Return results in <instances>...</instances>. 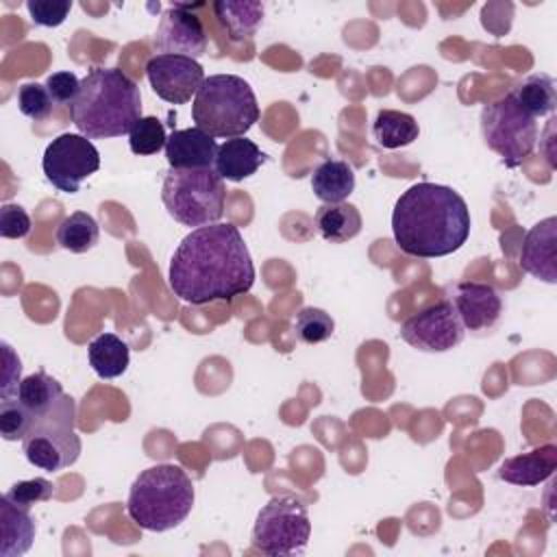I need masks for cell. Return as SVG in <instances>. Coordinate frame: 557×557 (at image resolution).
<instances>
[{
	"label": "cell",
	"mask_w": 557,
	"mask_h": 557,
	"mask_svg": "<svg viewBox=\"0 0 557 557\" xmlns=\"http://www.w3.org/2000/svg\"><path fill=\"white\" fill-rule=\"evenodd\" d=\"M168 281L174 296L189 305L233 300L250 292L255 265L239 228L231 222L194 228L176 246Z\"/></svg>",
	"instance_id": "cell-1"
},
{
	"label": "cell",
	"mask_w": 557,
	"mask_h": 557,
	"mask_svg": "<svg viewBox=\"0 0 557 557\" xmlns=\"http://www.w3.org/2000/svg\"><path fill=\"white\" fill-rule=\"evenodd\" d=\"M394 242L405 255L435 259L459 250L470 235V209L446 185L416 183L394 205Z\"/></svg>",
	"instance_id": "cell-2"
},
{
	"label": "cell",
	"mask_w": 557,
	"mask_h": 557,
	"mask_svg": "<svg viewBox=\"0 0 557 557\" xmlns=\"http://www.w3.org/2000/svg\"><path fill=\"white\" fill-rule=\"evenodd\" d=\"M70 117L87 139L126 135L141 117L139 87L117 67H91L70 104Z\"/></svg>",
	"instance_id": "cell-3"
},
{
	"label": "cell",
	"mask_w": 557,
	"mask_h": 557,
	"mask_svg": "<svg viewBox=\"0 0 557 557\" xmlns=\"http://www.w3.org/2000/svg\"><path fill=\"white\" fill-rule=\"evenodd\" d=\"M194 483L181 466L157 463L133 481L126 513L146 531H170L178 527L194 507Z\"/></svg>",
	"instance_id": "cell-4"
},
{
	"label": "cell",
	"mask_w": 557,
	"mask_h": 557,
	"mask_svg": "<svg viewBox=\"0 0 557 557\" xmlns=\"http://www.w3.org/2000/svg\"><path fill=\"white\" fill-rule=\"evenodd\" d=\"M191 117L211 137H244L259 120L252 87L235 74H213L202 81L191 102Z\"/></svg>",
	"instance_id": "cell-5"
},
{
	"label": "cell",
	"mask_w": 557,
	"mask_h": 557,
	"mask_svg": "<svg viewBox=\"0 0 557 557\" xmlns=\"http://www.w3.org/2000/svg\"><path fill=\"white\" fill-rule=\"evenodd\" d=\"M224 181L213 168L172 170L163 178L161 200L183 226H209L224 215Z\"/></svg>",
	"instance_id": "cell-6"
},
{
	"label": "cell",
	"mask_w": 557,
	"mask_h": 557,
	"mask_svg": "<svg viewBox=\"0 0 557 557\" xmlns=\"http://www.w3.org/2000/svg\"><path fill=\"white\" fill-rule=\"evenodd\" d=\"M76 403L63 394L52 409L35 416L28 433L22 440L26 459L46 472L63 470L76 463L81 455V437L74 433Z\"/></svg>",
	"instance_id": "cell-7"
},
{
	"label": "cell",
	"mask_w": 557,
	"mask_h": 557,
	"mask_svg": "<svg viewBox=\"0 0 557 557\" xmlns=\"http://www.w3.org/2000/svg\"><path fill=\"white\" fill-rule=\"evenodd\" d=\"M481 133L485 146L509 168L520 165L537 144V122L518 104L513 94L483 107Z\"/></svg>",
	"instance_id": "cell-8"
},
{
	"label": "cell",
	"mask_w": 557,
	"mask_h": 557,
	"mask_svg": "<svg viewBox=\"0 0 557 557\" xmlns=\"http://www.w3.org/2000/svg\"><path fill=\"white\" fill-rule=\"evenodd\" d=\"M311 535V520L302 500L281 494L268 500L252 527V546L265 555L302 553Z\"/></svg>",
	"instance_id": "cell-9"
},
{
	"label": "cell",
	"mask_w": 557,
	"mask_h": 557,
	"mask_svg": "<svg viewBox=\"0 0 557 557\" xmlns=\"http://www.w3.org/2000/svg\"><path fill=\"white\" fill-rule=\"evenodd\" d=\"M41 168L52 187L63 194H76L81 183L98 172L100 152L85 135L61 133L46 146Z\"/></svg>",
	"instance_id": "cell-10"
},
{
	"label": "cell",
	"mask_w": 557,
	"mask_h": 557,
	"mask_svg": "<svg viewBox=\"0 0 557 557\" xmlns=\"http://www.w3.org/2000/svg\"><path fill=\"white\" fill-rule=\"evenodd\" d=\"M463 324L453 300H437L400 326V337L422 352H446L463 339Z\"/></svg>",
	"instance_id": "cell-11"
},
{
	"label": "cell",
	"mask_w": 557,
	"mask_h": 557,
	"mask_svg": "<svg viewBox=\"0 0 557 557\" xmlns=\"http://www.w3.org/2000/svg\"><path fill=\"white\" fill-rule=\"evenodd\" d=\"M146 76L152 91L170 102L185 104L196 96L205 81V70L196 59L181 54H154L146 63Z\"/></svg>",
	"instance_id": "cell-12"
},
{
	"label": "cell",
	"mask_w": 557,
	"mask_h": 557,
	"mask_svg": "<svg viewBox=\"0 0 557 557\" xmlns=\"http://www.w3.org/2000/svg\"><path fill=\"white\" fill-rule=\"evenodd\" d=\"M152 48L161 54H181L189 59L202 57L207 50L202 20L183 4H172L161 15V22L152 35Z\"/></svg>",
	"instance_id": "cell-13"
},
{
	"label": "cell",
	"mask_w": 557,
	"mask_h": 557,
	"mask_svg": "<svg viewBox=\"0 0 557 557\" xmlns=\"http://www.w3.org/2000/svg\"><path fill=\"white\" fill-rule=\"evenodd\" d=\"M557 218H544L533 224L520 248V268L546 283L557 281Z\"/></svg>",
	"instance_id": "cell-14"
},
{
	"label": "cell",
	"mask_w": 557,
	"mask_h": 557,
	"mask_svg": "<svg viewBox=\"0 0 557 557\" xmlns=\"http://www.w3.org/2000/svg\"><path fill=\"white\" fill-rule=\"evenodd\" d=\"M453 305L468 331H485L494 326L503 313V300L490 283H459Z\"/></svg>",
	"instance_id": "cell-15"
},
{
	"label": "cell",
	"mask_w": 557,
	"mask_h": 557,
	"mask_svg": "<svg viewBox=\"0 0 557 557\" xmlns=\"http://www.w3.org/2000/svg\"><path fill=\"white\" fill-rule=\"evenodd\" d=\"M163 150L172 170H198V168H213L218 144H215V137L194 126V128L172 131Z\"/></svg>",
	"instance_id": "cell-16"
},
{
	"label": "cell",
	"mask_w": 557,
	"mask_h": 557,
	"mask_svg": "<svg viewBox=\"0 0 557 557\" xmlns=\"http://www.w3.org/2000/svg\"><path fill=\"white\" fill-rule=\"evenodd\" d=\"M555 470H557V446L544 444L529 453L505 459L498 468V476L511 485L533 487L550 479Z\"/></svg>",
	"instance_id": "cell-17"
},
{
	"label": "cell",
	"mask_w": 557,
	"mask_h": 557,
	"mask_svg": "<svg viewBox=\"0 0 557 557\" xmlns=\"http://www.w3.org/2000/svg\"><path fill=\"white\" fill-rule=\"evenodd\" d=\"M265 161V154L261 148L246 137H233L218 146L213 170L226 178V181H244L252 176L261 163Z\"/></svg>",
	"instance_id": "cell-18"
},
{
	"label": "cell",
	"mask_w": 557,
	"mask_h": 557,
	"mask_svg": "<svg viewBox=\"0 0 557 557\" xmlns=\"http://www.w3.org/2000/svg\"><path fill=\"white\" fill-rule=\"evenodd\" d=\"M0 557H20L24 555L35 540V522L30 509L15 505L7 496L0 498Z\"/></svg>",
	"instance_id": "cell-19"
},
{
	"label": "cell",
	"mask_w": 557,
	"mask_h": 557,
	"mask_svg": "<svg viewBox=\"0 0 557 557\" xmlns=\"http://www.w3.org/2000/svg\"><path fill=\"white\" fill-rule=\"evenodd\" d=\"M311 189L324 205L344 202L355 189V172L342 159H326L313 170Z\"/></svg>",
	"instance_id": "cell-20"
},
{
	"label": "cell",
	"mask_w": 557,
	"mask_h": 557,
	"mask_svg": "<svg viewBox=\"0 0 557 557\" xmlns=\"http://www.w3.org/2000/svg\"><path fill=\"white\" fill-rule=\"evenodd\" d=\"M213 13L231 41H244L257 33L263 20V4L242 2V0H220V2H213Z\"/></svg>",
	"instance_id": "cell-21"
},
{
	"label": "cell",
	"mask_w": 557,
	"mask_h": 557,
	"mask_svg": "<svg viewBox=\"0 0 557 557\" xmlns=\"http://www.w3.org/2000/svg\"><path fill=\"white\" fill-rule=\"evenodd\" d=\"M87 357L91 370L100 379H115L126 372L131 361V350L124 339L115 333H100L87 346Z\"/></svg>",
	"instance_id": "cell-22"
},
{
	"label": "cell",
	"mask_w": 557,
	"mask_h": 557,
	"mask_svg": "<svg viewBox=\"0 0 557 557\" xmlns=\"http://www.w3.org/2000/svg\"><path fill=\"white\" fill-rule=\"evenodd\" d=\"M315 228L331 244H344L359 235L361 213L350 202L322 205L315 211Z\"/></svg>",
	"instance_id": "cell-23"
},
{
	"label": "cell",
	"mask_w": 557,
	"mask_h": 557,
	"mask_svg": "<svg viewBox=\"0 0 557 557\" xmlns=\"http://www.w3.org/2000/svg\"><path fill=\"white\" fill-rule=\"evenodd\" d=\"M420 135L418 122L413 115L405 111H394V109H381L374 117L372 124V137L376 139L379 146L387 150L405 148L413 144Z\"/></svg>",
	"instance_id": "cell-24"
},
{
	"label": "cell",
	"mask_w": 557,
	"mask_h": 557,
	"mask_svg": "<svg viewBox=\"0 0 557 557\" xmlns=\"http://www.w3.org/2000/svg\"><path fill=\"white\" fill-rule=\"evenodd\" d=\"M63 387L57 379H52L46 372H35L26 379H22L20 389H17V400L30 411V416H41L48 409L57 405V400L63 396Z\"/></svg>",
	"instance_id": "cell-25"
},
{
	"label": "cell",
	"mask_w": 557,
	"mask_h": 557,
	"mask_svg": "<svg viewBox=\"0 0 557 557\" xmlns=\"http://www.w3.org/2000/svg\"><path fill=\"white\" fill-rule=\"evenodd\" d=\"M100 228L96 220L85 211H74L61 220L57 228V244L70 252H87L98 244Z\"/></svg>",
	"instance_id": "cell-26"
},
{
	"label": "cell",
	"mask_w": 557,
	"mask_h": 557,
	"mask_svg": "<svg viewBox=\"0 0 557 557\" xmlns=\"http://www.w3.org/2000/svg\"><path fill=\"white\" fill-rule=\"evenodd\" d=\"M518 104L533 117L553 113L555 109V81L548 74H533L511 91Z\"/></svg>",
	"instance_id": "cell-27"
},
{
	"label": "cell",
	"mask_w": 557,
	"mask_h": 557,
	"mask_svg": "<svg viewBox=\"0 0 557 557\" xmlns=\"http://www.w3.org/2000/svg\"><path fill=\"white\" fill-rule=\"evenodd\" d=\"M335 331L333 318L318 307H305L294 320V333L305 344H320L329 339Z\"/></svg>",
	"instance_id": "cell-28"
},
{
	"label": "cell",
	"mask_w": 557,
	"mask_h": 557,
	"mask_svg": "<svg viewBox=\"0 0 557 557\" xmlns=\"http://www.w3.org/2000/svg\"><path fill=\"white\" fill-rule=\"evenodd\" d=\"M165 141H168L165 128L161 120H157L154 115L139 117V122L128 133V146L139 157L157 154L161 148H165Z\"/></svg>",
	"instance_id": "cell-29"
},
{
	"label": "cell",
	"mask_w": 557,
	"mask_h": 557,
	"mask_svg": "<svg viewBox=\"0 0 557 557\" xmlns=\"http://www.w3.org/2000/svg\"><path fill=\"white\" fill-rule=\"evenodd\" d=\"M33 422L30 411L17 400H0V433L7 442H22Z\"/></svg>",
	"instance_id": "cell-30"
},
{
	"label": "cell",
	"mask_w": 557,
	"mask_h": 557,
	"mask_svg": "<svg viewBox=\"0 0 557 557\" xmlns=\"http://www.w3.org/2000/svg\"><path fill=\"white\" fill-rule=\"evenodd\" d=\"M52 104H54V102H52V98H50L46 85H39V83H24V85L20 87V91H17V107H20V111H22L26 117L35 120V122L46 120V117L50 115V111H52Z\"/></svg>",
	"instance_id": "cell-31"
},
{
	"label": "cell",
	"mask_w": 557,
	"mask_h": 557,
	"mask_svg": "<svg viewBox=\"0 0 557 557\" xmlns=\"http://www.w3.org/2000/svg\"><path fill=\"white\" fill-rule=\"evenodd\" d=\"M54 494V485L48 479H28V481H20L15 485H11V490L4 494L9 500H13L20 507L30 509L35 503H44L50 500Z\"/></svg>",
	"instance_id": "cell-32"
},
{
	"label": "cell",
	"mask_w": 557,
	"mask_h": 557,
	"mask_svg": "<svg viewBox=\"0 0 557 557\" xmlns=\"http://www.w3.org/2000/svg\"><path fill=\"white\" fill-rule=\"evenodd\" d=\"M28 15L37 26H59L65 22L72 2L70 0H28L26 2Z\"/></svg>",
	"instance_id": "cell-33"
},
{
	"label": "cell",
	"mask_w": 557,
	"mask_h": 557,
	"mask_svg": "<svg viewBox=\"0 0 557 557\" xmlns=\"http://www.w3.org/2000/svg\"><path fill=\"white\" fill-rule=\"evenodd\" d=\"M30 233V218L20 205L0 207V235L7 239H22Z\"/></svg>",
	"instance_id": "cell-34"
},
{
	"label": "cell",
	"mask_w": 557,
	"mask_h": 557,
	"mask_svg": "<svg viewBox=\"0 0 557 557\" xmlns=\"http://www.w3.org/2000/svg\"><path fill=\"white\" fill-rule=\"evenodd\" d=\"M46 89L54 104H72L78 96L81 81L74 72H54L46 81Z\"/></svg>",
	"instance_id": "cell-35"
},
{
	"label": "cell",
	"mask_w": 557,
	"mask_h": 557,
	"mask_svg": "<svg viewBox=\"0 0 557 557\" xmlns=\"http://www.w3.org/2000/svg\"><path fill=\"white\" fill-rule=\"evenodd\" d=\"M2 357H4V368H2V383H0V396L2 400H13L20 389V374H22V363L20 357L13 352V348L2 342Z\"/></svg>",
	"instance_id": "cell-36"
}]
</instances>
